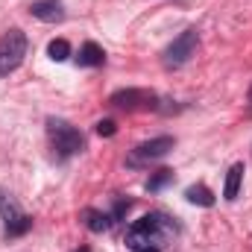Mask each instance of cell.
Instances as JSON below:
<instances>
[{"instance_id":"obj_1","label":"cell","mask_w":252,"mask_h":252,"mask_svg":"<svg viewBox=\"0 0 252 252\" xmlns=\"http://www.w3.org/2000/svg\"><path fill=\"white\" fill-rule=\"evenodd\" d=\"M164 232H170L167 217H161V214H144L141 220H135V223L129 226L126 244L135 252L144 250V247H158V241H161Z\"/></svg>"},{"instance_id":"obj_2","label":"cell","mask_w":252,"mask_h":252,"mask_svg":"<svg viewBox=\"0 0 252 252\" xmlns=\"http://www.w3.org/2000/svg\"><path fill=\"white\" fill-rule=\"evenodd\" d=\"M47 132H50V141H53V150L59 158H70L76 153L85 150V138L76 126H70L67 121H59V118H50L47 121Z\"/></svg>"},{"instance_id":"obj_3","label":"cell","mask_w":252,"mask_h":252,"mask_svg":"<svg viewBox=\"0 0 252 252\" xmlns=\"http://www.w3.org/2000/svg\"><path fill=\"white\" fill-rule=\"evenodd\" d=\"M27 56V35L21 30H9L0 35V76H9L18 70Z\"/></svg>"},{"instance_id":"obj_4","label":"cell","mask_w":252,"mask_h":252,"mask_svg":"<svg viewBox=\"0 0 252 252\" xmlns=\"http://www.w3.org/2000/svg\"><path fill=\"white\" fill-rule=\"evenodd\" d=\"M0 217H3V223H6V235L9 238H18V235H24L30 226H32V217L18 205V199L12 196V193H6V190H0Z\"/></svg>"},{"instance_id":"obj_5","label":"cell","mask_w":252,"mask_h":252,"mask_svg":"<svg viewBox=\"0 0 252 252\" xmlns=\"http://www.w3.org/2000/svg\"><path fill=\"white\" fill-rule=\"evenodd\" d=\"M196 44H199L196 30H185V32L164 50V64H167V67H182V64L196 53Z\"/></svg>"},{"instance_id":"obj_6","label":"cell","mask_w":252,"mask_h":252,"mask_svg":"<svg viewBox=\"0 0 252 252\" xmlns=\"http://www.w3.org/2000/svg\"><path fill=\"white\" fill-rule=\"evenodd\" d=\"M112 106H118V109H156V94L147 88H121L112 94Z\"/></svg>"},{"instance_id":"obj_7","label":"cell","mask_w":252,"mask_h":252,"mask_svg":"<svg viewBox=\"0 0 252 252\" xmlns=\"http://www.w3.org/2000/svg\"><path fill=\"white\" fill-rule=\"evenodd\" d=\"M173 144H176V141H173L170 135L150 138V141H144V144L135 147V153H132V164H138V161H156V158L167 156V153L173 150Z\"/></svg>"},{"instance_id":"obj_8","label":"cell","mask_w":252,"mask_h":252,"mask_svg":"<svg viewBox=\"0 0 252 252\" xmlns=\"http://www.w3.org/2000/svg\"><path fill=\"white\" fill-rule=\"evenodd\" d=\"M30 15L44 21V24H56V21L64 18V3L62 0H35L30 6Z\"/></svg>"},{"instance_id":"obj_9","label":"cell","mask_w":252,"mask_h":252,"mask_svg":"<svg viewBox=\"0 0 252 252\" xmlns=\"http://www.w3.org/2000/svg\"><path fill=\"white\" fill-rule=\"evenodd\" d=\"M244 164L238 161V164H232L229 167V173H226V185H223V196L226 199H238V193H241V182H244Z\"/></svg>"},{"instance_id":"obj_10","label":"cell","mask_w":252,"mask_h":252,"mask_svg":"<svg viewBox=\"0 0 252 252\" xmlns=\"http://www.w3.org/2000/svg\"><path fill=\"white\" fill-rule=\"evenodd\" d=\"M103 59H106V53H103V47L94 44V41H85V44L79 47V56H76V62L82 64V67H97V64H103Z\"/></svg>"},{"instance_id":"obj_11","label":"cell","mask_w":252,"mask_h":252,"mask_svg":"<svg viewBox=\"0 0 252 252\" xmlns=\"http://www.w3.org/2000/svg\"><path fill=\"white\" fill-rule=\"evenodd\" d=\"M185 196H188L190 205H202V208H211L214 205V193L205 188V185H190L185 190Z\"/></svg>"},{"instance_id":"obj_12","label":"cell","mask_w":252,"mask_h":252,"mask_svg":"<svg viewBox=\"0 0 252 252\" xmlns=\"http://www.w3.org/2000/svg\"><path fill=\"white\" fill-rule=\"evenodd\" d=\"M85 226H88L91 232H106V229L112 226V214H103V211H97V208H88V211H85Z\"/></svg>"},{"instance_id":"obj_13","label":"cell","mask_w":252,"mask_h":252,"mask_svg":"<svg viewBox=\"0 0 252 252\" xmlns=\"http://www.w3.org/2000/svg\"><path fill=\"white\" fill-rule=\"evenodd\" d=\"M47 56H50L53 62H64V59L70 56V44H67L64 38H53V41L47 44Z\"/></svg>"},{"instance_id":"obj_14","label":"cell","mask_w":252,"mask_h":252,"mask_svg":"<svg viewBox=\"0 0 252 252\" xmlns=\"http://www.w3.org/2000/svg\"><path fill=\"white\" fill-rule=\"evenodd\" d=\"M167 182H173V170H158L156 176H150V182H147V188L150 190H161Z\"/></svg>"},{"instance_id":"obj_15","label":"cell","mask_w":252,"mask_h":252,"mask_svg":"<svg viewBox=\"0 0 252 252\" xmlns=\"http://www.w3.org/2000/svg\"><path fill=\"white\" fill-rule=\"evenodd\" d=\"M115 132H118L115 121H100V124H97V135H100V138H112Z\"/></svg>"},{"instance_id":"obj_16","label":"cell","mask_w":252,"mask_h":252,"mask_svg":"<svg viewBox=\"0 0 252 252\" xmlns=\"http://www.w3.org/2000/svg\"><path fill=\"white\" fill-rule=\"evenodd\" d=\"M138 252H158V247H144V250H138Z\"/></svg>"},{"instance_id":"obj_17","label":"cell","mask_w":252,"mask_h":252,"mask_svg":"<svg viewBox=\"0 0 252 252\" xmlns=\"http://www.w3.org/2000/svg\"><path fill=\"white\" fill-rule=\"evenodd\" d=\"M76 252H88V250H85V247H82V250H76Z\"/></svg>"},{"instance_id":"obj_18","label":"cell","mask_w":252,"mask_h":252,"mask_svg":"<svg viewBox=\"0 0 252 252\" xmlns=\"http://www.w3.org/2000/svg\"><path fill=\"white\" fill-rule=\"evenodd\" d=\"M250 103H252V88H250Z\"/></svg>"}]
</instances>
